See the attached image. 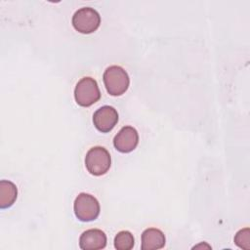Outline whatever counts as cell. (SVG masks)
Segmentation results:
<instances>
[{"label":"cell","instance_id":"obj_1","mask_svg":"<svg viewBox=\"0 0 250 250\" xmlns=\"http://www.w3.org/2000/svg\"><path fill=\"white\" fill-rule=\"evenodd\" d=\"M103 80L107 93L114 97L123 95L130 84L127 71L119 65L108 66L104 72Z\"/></svg>","mask_w":250,"mask_h":250},{"label":"cell","instance_id":"obj_2","mask_svg":"<svg viewBox=\"0 0 250 250\" xmlns=\"http://www.w3.org/2000/svg\"><path fill=\"white\" fill-rule=\"evenodd\" d=\"M85 166L93 176L104 175L111 166V157L106 148L94 146L90 148L85 156Z\"/></svg>","mask_w":250,"mask_h":250},{"label":"cell","instance_id":"obj_3","mask_svg":"<svg viewBox=\"0 0 250 250\" xmlns=\"http://www.w3.org/2000/svg\"><path fill=\"white\" fill-rule=\"evenodd\" d=\"M101 98V91L97 81L89 76L81 78L74 88V99L78 105L88 107Z\"/></svg>","mask_w":250,"mask_h":250},{"label":"cell","instance_id":"obj_4","mask_svg":"<svg viewBox=\"0 0 250 250\" xmlns=\"http://www.w3.org/2000/svg\"><path fill=\"white\" fill-rule=\"evenodd\" d=\"M73 210L76 218L81 222H92L96 220L101 211L98 199L86 192L79 193L73 203Z\"/></svg>","mask_w":250,"mask_h":250},{"label":"cell","instance_id":"obj_5","mask_svg":"<svg viewBox=\"0 0 250 250\" xmlns=\"http://www.w3.org/2000/svg\"><path fill=\"white\" fill-rule=\"evenodd\" d=\"M71 22L76 31L82 34H90L99 28L101 16L94 8L82 7L73 14Z\"/></svg>","mask_w":250,"mask_h":250},{"label":"cell","instance_id":"obj_6","mask_svg":"<svg viewBox=\"0 0 250 250\" xmlns=\"http://www.w3.org/2000/svg\"><path fill=\"white\" fill-rule=\"evenodd\" d=\"M118 112L111 105H104L93 114V123L96 129L102 133L110 132L118 122Z\"/></svg>","mask_w":250,"mask_h":250},{"label":"cell","instance_id":"obj_7","mask_svg":"<svg viewBox=\"0 0 250 250\" xmlns=\"http://www.w3.org/2000/svg\"><path fill=\"white\" fill-rule=\"evenodd\" d=\"M139 144L138 131L132 126H124L115 135L113 146L119 152L129 153L133 151Z\"/></svg>","mask_w":250,"mask_h":250},{"label":"cell","instance_id":"obj_8","mask_svg":"<svg viewBox=\"0 0 250 250\" xmlns=\"http://www.w3.org/2000/svg\"><path fill=\"white\" fill-rule=\"evenodd\" d=\"M106 235L99 229L85 230L79 237V247L83 250H99L106 246Z\"/></svg>","mask_w":250,"mask_h":250},{"label":"cell","instance_id":"obj_9","mask_svg":"<svg viewBox=\"0 0 250 250\" xmlns=\"http://www.w3.org/2000/svg\"><path fill=\"white\" fill-rule=\"evenodd\" d=\"M166 242L165 235L162 230L155 228H149L142 233V244L143 250H155L164 247Z\"/></svg>","mask_w":250,"mask_h":250},{"label":"cell","instance_id":"obj_10","mask_svg":"<svg viewBox=\"0 0 250 250\" xmlns=\"http://www.w3.org/2000/svg\"><path fill=\"white\" fill-rule=\"evenodd\" d=\"M18 197L17 186L11 181H0V208L6 209L11 207Z\"/></svg>","mask_w":250,"mask_h":250},{"label":"cell","instance_id":"obj_11","mask_svg":"<svg viewBox=\"0 0 250 250\" xmlns=\"http://www.w3.org/2000/svg\"><path fill=\"white\" fill-rule=\"evenodd\" d=\"M134 244V236L129 230H121L114 237V247L117 250H131Z\"/></svg>","mask_w":250,"mask_h":250},{"label":"cell","instance_id":"obj_12","mask_svg":"<svg viewBox=\"0 0 250 250\" xmlns=\"http://www.w3.org/2000/svg\"><path fill=\"white\" fill-rule=\"evenodd\" d=\"M249 229L245 228L240 230H238L234 236V242L239 248L243 249H249Z\"/></svg>","mask_w":250,"mask_h":250}]
</instances>
